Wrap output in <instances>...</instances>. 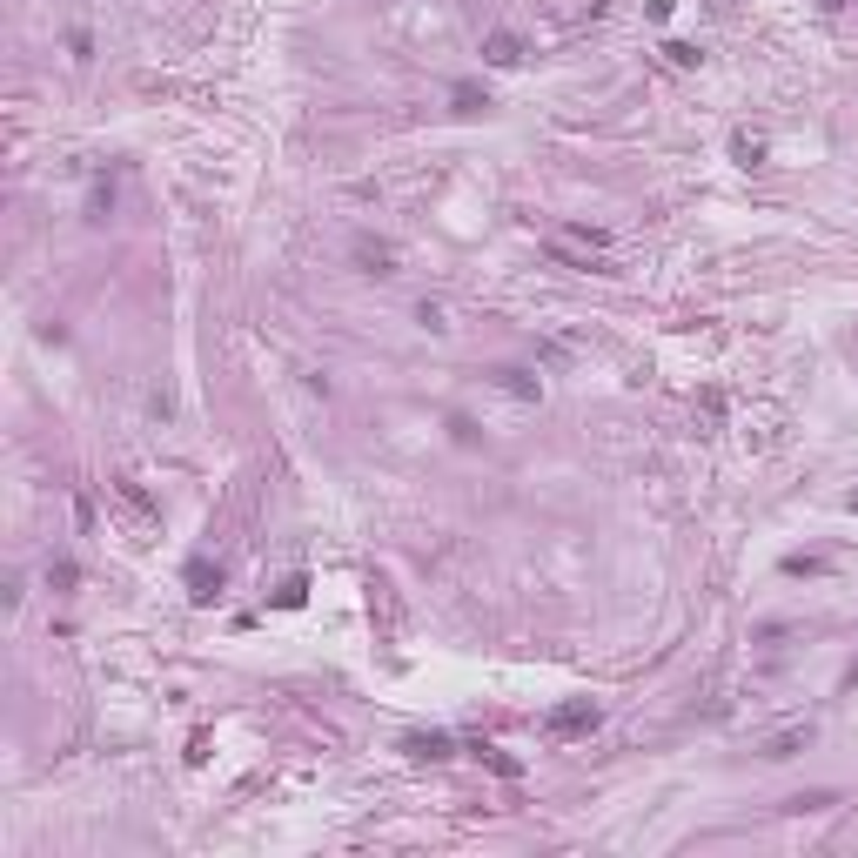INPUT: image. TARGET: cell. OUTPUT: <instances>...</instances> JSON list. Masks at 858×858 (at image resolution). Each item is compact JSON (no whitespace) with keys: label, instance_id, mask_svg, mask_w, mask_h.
I'll return each instance as SVG.
<instances>
[{"label":"cell","instance_id":"obj_1","mask_svg":"<svg viewBox=\"0 0 858 858\" xmlns=\"http://www.w3.org/2000/svg\"><path fill=\"white\" fill-rule=\"evenodd\" d=\"M543 731H551V737H583V731H597V705H590V697H577V705H557L551 717H543Z\"/></svg>","mask_w":858,"mask_h":858},{"label":"cell","instance_id":"obj_2","mask_svg":"<svg viewBox=\"0 0 858 858\" xmlns=\"http://www.w3.org/2000/svg\"><path fill=\"white\" fill-rule=\"evenodd\" d=\"M215 590H221V563L195 557V563H188V597H195V604H209Z\"/></svg>","mask_w":858,"mask_h":858},{"label":"cell","instance_id":"obj_3","mask_svg":"<svg viewBox=\"0 0 858 858\" xmlns=\"http://www.w3.org/2000/svg\"><path fill=\"white\" fill-rule=\"evenodd\" d=\"M356 262H363L369 276H396V249L389 242H356Z\"/></svg>","mask_w":858,"mask_h":858},{"label":"cell","instance_id":"obj_4","mask_svg":"<svg viewBox=\"0 0 858 858\" xmlns=\"http://www.w3.org/2000/svg\"><path fill=\"white\" fill-rule=\"evenodd\" d=\"M483 61H490V67H517V61H523V41H517V34H490V41H483Z\"/></svg>","mask_w":858,"mask_h":858},{"label":"cell","instance_id":"obj_5","mask_svg":"<svg viewBox=\"0 0 858 858\" xmlns=\"http://www.w3.org/2000/svg\"><path fill=\"white\" fill-rule=\"evenodd\" d=\"M403 751L409 758H450V737L443 731H416V737H403Z\"/></svg>","mask_w":858,"mask_h":858},{"label":"cell","instance_id":"obj_6","mask_svg":"<svg viewBox=\"0 0 858 858\" xmlns=\"http://www.w3.org/2000/svg\"><path fill=\"white\" fill-rule=\"evenodd\" d=\"M731 154H737L745 168H758V161H765V141H758V134H737V141H731Z\"/></svg>","mask_w":858,"mask_h":858},{"label":"cell","instance_id":"obj_7","mask_svg":"<svg viewBox=\"0 0 858 858\" xmlns=\"http://www.w3.org/2000/svg\"><path fill=\"white\" fill-rule=\"evenodd\" d=\"M496 383H503L510 396H537V383H523V369H496Z\"/></svg>","mask_w":858,"mask_h":858},{"label":"cell","instance_id":"obj_8","mask_svg":"<svg viewBox=\"0 0 858 858\" xmlns=\"http://www.w3.org/2000/svg\"><path fill=\"white\" fill-rule=\"evenodd\" d=\"M798 745H804V731H785V737H771V751H765V758H792Z\"/></svg>","mask_w":858,"mask_h":858},{"label":"cell","instance_id":"obj_9","mask_svg":"<svg viewBox=\"0 0 858 858\" xmlns=\"http://www.w3.org/2000/svg\"><path fill=\"white\" fill-rule=\"evenodd\" d=\"M483 108H490V101L476 94V88H456V114H483Z\"/></svg>","mask_w":858,"mask_h":858},{"label":"cell","instance_id":"obj_10","mask_svg":"<svg viewBox=\"0 0 858 858\" xmlns=\"http://www.w3.org/2000/svg\"><path fill=\"white\" fill-rule=\"evenodd\" d=\"M664 54H671L678 67H697V61H705V54H697V47H684V41H671V47H664Z\"/></svg>","mask_w":858,"mask_h":858},{"label":"cell","instance_id":"obj_11","mask_svg":"<svg viewBox=\"0 0 858 858\" xmlns=\"http://www.w3.org/2000/svg\"><path fill=\"white\" fill-rule=\"evenodd\" d=\"M818 7H825V14H838V7H845V0H818Z\"/></svg>","mask_w":858,"mask_h":858},{"label":"cell","instance_id":"obj_12","mask_svg":"<svg viewBox=\"0 0 858 858\" xmlns=\"http://www.w3.org/2000/svg\"><path fill=\"white\" fill-rule=\"evenodd\" d=\"M852 510H858V496H852Z\"/></svg>","mask_w":858,"mask_h":858}]
</instances>
